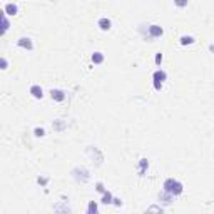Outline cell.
I'll use <instances>...</instances> for the list:
<instances>
[{
  "label": "cell",
  "instance_id": "1",
  "mask_svg": "<svg viewBox=\"0 0 214 214\" xmlns=\"http://www.w3.org/2000/svg\"><path fill=\"white\" fill-rule=\"evenodd\" d=\"M164 191L171 193L172 196H179L182 193V184L179 181H174V179H166L164 182Z\"/></svg>",
  "mask_w": 214,
  "mask_h": 214
},
{
  "label": "cell",
  "instance_id": "2",
  "mask_svg": "<svg viewBox=\"0 0 214 214\" xmlns=\"http://www.w3.org/2000/svg\"><path fill=\"white\" fill-rule=\"evenodd\" d=\"M164 80H166V72H164V70H156L154 72V87L157 89V91H160Z\"/></svg>",
  "mask_w": 214,
  "mask_h": 214
},
{
  "label": "cell",
  "instance_id": "3",
  "mask_svg": "<svg viewBox=\"0 0 214 214\" xmlns=\"http://www.w3.org/2000/svg\"><path fill=\"white\" fill-rule=\"evenodd\" d=\"M149 32H151V39H152V37H160L164 30H162V27H159V25H151Z\"/></svg>",
  "mask_w": 214,
  "mask_h": 214
},
{
  "label": "cell",
  "instance_id": "4",
  "mask_svg": "<svg viewBox=\"0 0 214 214\" xmlns=\"http://www.w3.org/2000/svg\"><path fill=\"white\" fill-rule=\"evenodd\" d=\"M30 94H32L35 99H40V97H42V89H40L39 86H32L30 87Z\"/></svg>",
  "mask_w": 214,
  "mask_h": 214
},
{
  "label": "cell",
  "instance_id": "5",
  "mask_svg": "<svg viewBox=\"0 0 214 214\" xmlns=\"http://www.w3.org/2000/svg\"><path fill=\"white\" fill-rule=\"evenodd\" d=\"M19 45H20V47H24V49H29V50L34 47V45H32V42H30V39H25V37L19 40Z\"/></svg>",
  "mask_w": 214,
  "mask_h": 214
},
{
  "label": "cell",
  "instance_id": "6",
  "mask_svg": "<svg viewBox=\"0 0 214 214\" xmlns=\"http://www.w3.org/2000/svg\"><path fill=\"white\" fill-rule=\"evenodd\" d=\"M5 13H8V15H15L17 13V5H13V3H7L5 5Z\"/></svg>",
  "mask_w": 214,
  "mask_h": 214
},
{
  "label": "cell",
  "instance_id": "7",
  "mask_svg": "<svg viewBox=\"0 0 214 214\" xmlns=\"http://www.w3.org/2000/svg\"><path fill=\"white\" fill-rule=\"evenodd\" d=\"M50 94H52V99H55V100H64V92H62V91H57V89H55V91H52Z\"/></svg>",
  "mask_w": 214,
  "mask_h": 214
},
{
  "label": "cell",
  "instance_id": "8",
  "mask_svg": "<svg viewBox=\"0 0 214 214\" xmlns=\"http://www.w3.org/2000/svg\"><path fill=\"white\" fill-rule=\"evenodd\" d=\"M99 27H100L102 30H109V29H110V20L100 19V20H99Z\"/></svg>",
  "mask_w": 214,
  "mask_h": 214
},
{
  "label": "cell",
  "instance_id": "9",
  "mask_svg": "<svg viewBox=\"0 0 214 214\" xmlns=\"http://www.w3.org/2000/svg\"><path fill=\"white\" fill-rule=\"evenodd\" d=\"M102 60H104V55H102L100 52H95L92 55V62H94V64H100Z\"/></svg>",
  "mask_w": 214,
  "mask_h": 214
},
{
  "label": "cell",
  "instance_id": "10",
  "mask_svg": "<svg viewBox=\"0 0 214 214\" xmlns=\"http://www.w3.org/2000/svg\"><path fill=\"white\" fill-rule=\"evenodd\" d=\"M102 202H104V204H110V202H112V194H110V193H104Z\"/></svg>",
  "mask_w": 214,
  "mask_h": 214
},
{
  "label": "cell",
  "instance_id": "11",
  "mask_svg": "<svg viewBox=\"0 0 214 214\" xmlns=\"http://www.w3.org/2000/svg\"><path fill=\"white\" fill-rule=\"evenodd\" d=\"M193 42H194L193 37H186V35H184V37H181V44H182V45H187V44H193Z\"/></svg>",
  "mask_w": 214,
  "mask_h": 214
},
{
  "label": "cell",
  "instance_id": "12",
  "mask_svg": "<svg viewBox=\"0 0 214 214\" xmlns=\"http://www.w3.org/2000/svg\"><path fill=\"white\" fill-rule=\"evenodd\" d=\"M149 166V162H147V159H141V176L144 174V171H146V167Z\"/></svg>",
  "mask_w": 214,
  "mask_h": 214
},
{
  "label": "cell",
  "instance_id": "13",
  "mask_svg": "<svg viewBox=\"0 0 214 214\" xmlns=\"http://www.w3.org/2000/svg\"><path fill=\"white\" fill-rule=\"evenodd\" d=\"M87 211L89 212H97V204L95 202H91V204H89V207H87Z\"/></svg>",
  "mask_w": 214,
  "mask_h": 214
},
{
  "label": "cell",
  "instance_id": "14",
  "mask_svg": "<svg viewBox=\"0 0 214 214\" xmlns=\"http://www.w3.org/2000/svg\"><path fill=\"white\" fill-rule=\"evenodd\" d=\"M174 3H176L177 7H186L187 5V0H174Z\"/></svg>",
  "mask_w": 214,
  "mask_h": 214
},
{
  "label": "cell",
  "instance_id": "15",
  "mask_svg": "<svg viewBox=\"0 0 214 214\" xmlns=\"http://www.w3.org/2000/svg\"><path fill=\"white\" fill-rule=\"evenodd\" d=\"M35 136L42 137V136H44V129H35Z\"/></svg>",
  "mask_w": 214,
  "mask_h": 214
},
{
  "label": "cell",
  "instance_id": "16",
  "mask_svg": "<svg viewBox=\"0 0 214 214\" xmlns=\"http://www.w3.org/2000/svg\"><path fill=\"white\" fill-rule=\"evenodd\" d=\"M7 29H8V22H7V19H5V17H3V30H2V32H5Z\"/></svg>",
  "mask_w": 214,
  "mask_h": 214
},
{
  "label": "cell",
  "instance_id": "17",
  "mask_svg": "<svg viewBox=\"0 0 214 214\" xmlns=\"http://www.w3.org/2000/svg\"><path fill=\"white\" fill-rule=\"evenodd\" d=\"M160 60H162V55H160V54H157V55H156V62H157V64H160Z\"/></svg>",
  "mask_w": 214,
  "mask_h": 214
},
{
  "label": "cell",
  "instance_id": "18",
  "mask_svg": "<svg viewBox=\"0 0 214 214\" xmlns=\"http://www.w3.org/2000/svg\"><path fill=\"white\" fill-rule=\"evenodd\" d=\"M2 65H3L2 69H7V60H5V59H2Z\"/></svg>",
  "mask_w": 214,
  "mask_h": 214
},
{
  "label": "cell",
  "instance_id": "19",
  "mask_svg": "<svg viewBox=\"0 0 214 214\" xmlns=\"http://www.w3.org/2000/svg\"><path fill=\"white\" fill-rule=\"evenodd\" d=\"M211 50H212V52H214V45H211Z\"/></svg>",
  "mask_w": 214,
  "mask_h": 214
}]
</instances>
